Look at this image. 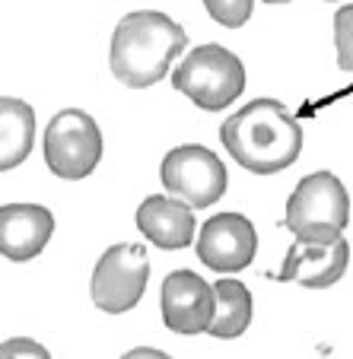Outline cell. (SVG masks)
Here are the masks:
<instances>
[{"label":"cell","mask_w":353,"mask_h":359,"mask_svg":"<svg viewBox=\"0 0 353 359\" xmlns=\"http://www.w3.org/2000/svg\"><path fill=\"white\" fill-rule=\"evenodd\" d=\"M220 140L242 169L274 175L290 169L302 153V128L277 99H255L220 128Z\"/></svg>","instance_id":"1"},{"label":"cell","mask_w":353,"mask_h":359,"mask_svg":"<svg viewBox=\"0 0 353 359\" xmlns=\"http://www.w3.org/2000/svg\"><path fill=\"white\" fill-rule=\"evenodd\" d=\"M258 232L242 213H217L197 232V258L213 273H239L255 261Z\"/></svg>","instance_id":"8"},{"label":"cell","mask_w":353,"mask_h":359,"mask_svg":"<svg viewBox=\"0 0 353 359\" xmlns=\"http://www.w3.org/2000/svg\"><path fill=\"white\" fill-rule=\"evenodd\" d=\"M163 321L175 334H207L213 321V283H207L194 271H172L166 273L163 290Z\"/></svg>","instance_id":"9"},{"label":"cell","mask_w":353,"mask_h":359,"mask_svg":"<svg viewBox=\"0 0 353 359\" xmlns=\"http://www.w3.org/2000/svg\"><path fill=\"white\" fill-rule=\"evenodd\" d=\"M102 130L80 109L58 111L45 128V163L58 178L80 182L102 163Z\"/></svg>","instance_id":"5"},{"label":"cell","mask_w":353,"mask_h":359,"mask_svg":"<svg viewBox=\"0 0 353 359\" xmlns=\"http://www.w3.org/2000/svg\"><path fill=\"white\" fill-rule=\"evenodd\" d=\"M334 48H338V67L353 74V4L334 13Z\"/></svg>","instance_id":"15"},{"label":"cell","mask_w":353,"mask_h":359,"mask_svg":"<svg viewBox=\"0 0 353 359\" xmlns=\"http://www.w3.org/2000/svg\"><path fill=\"white\" fill-rule=\"evenodd\" d=\"M121 359H175V356L156 350V346H134V350H128Z\"/></svg>","instance_id":"18"},{"label":"cell","mask_w":353,"mask_h":359,"mask_svg":"<svg viewBox=\"0 0 353 359\" xmlns=\"http://www.w3.org/2000/svg\"><path fill=\"white\" fill-rule=\"evenodd\" d=\"M207 13L226 29H239L248 22L251 16V7H255V0H204Z\"/></svg>","instance_id":"16"},{"label":"cell","mask_w":353,"mask_h":359,"mask_svg":"<svg viewBox=\"0 0 353 359\" xmlns=\"http://www.w3.org/2000/svg\"><path fill=\"white\" fill-rule=\"evenodd\" d=\"M147 280H149L147 248L134 242H118L95 261L93 280H89V296H93V305L99 312L124 315L143 299Z\"/></svg>","instance_id":"6"},{"label":"cell","mask_w":353,"mask_h":359,"mask_svg":"<svg viewBox=\"0 0 353 359\" xmlns=\"http://www.w3.org/2000/svg\"><path fill=\"white\" fill-rule=\"evenodd\" d=\"M188 35L175 20L156 10L128 13L112 35V74L128 89H147L169 74L172 61L185 51Z\"/></svg>","instance_id":"2"},{"label":"cell","mask_w":353,"mask_h":359,"mask_svg":"<svg viewBox=\"0 0 353 359\" xmlns=\"http://www.w3.org/2000/svg\"><path fill=\"white\" fill-rule=\"evenodd\" d=\"M55 236V213L41 203H4L0 207V255L7 261H32Z\"/></svg>","instance_id":"10"},{"label":"cell","mask_w":353,"mask_h":359,"mask_svg":"<svg viewBox=\"0 0 353 359\" xmlns=\"http://www.w3.org/2000/svg\"><path fill=\"white\" fill-rule=\"evenodd\" d=\"M35 143V109L22 99L0 95V172L22 165Z\"/></svg>","instance_id":"13"},{"label":"cell","mask_w":353,"mask_h":359,"mask_svg":"<svg viewBox=\"0 0 353 359\" xmlns=\"http://www.w3.org/2000/svg\"><path fill=\"white\" fill-rule=\"evenodd\" d=\"M251 318H255V302L251 292L242 280L223 277L213 283V321L207 334L217 340H236L248 331Z\"/></svg>","instance_id":"14"},{"label":"cell","mask_w":353,"mask_h":359,"mask_svg":"<svg viewBox=\"0 0 353 359\" xmlns=\"http://www.w3.org/2000/svg\"><path fill=\"white\" fill-rule=\"evenodd\" d=\"M163 188L188 207H211L226 194V165L213 149L185 143L166 153L159 165Z\"/></svg>","instance_id":"7"},{"label":"cell","mask_w":353,"mask_h":359,"mask_svg":"<svg viewBox=\"0 0 353 359\" xmlns=\"http://www.w3.org/2000/svg\"><path fill=\"white\" fill-rule=\"evenodd\" d=\"M172 86L188 95L197 109L223 111L236 102L245 89V67L229 48L223 45H201L175 67Z\"/></svg>","instance_id":"4"},{"label":"cell","mask_w":353,"mask_h":359,"mask_svg":"<svg viewBox=\"0 0 353 359\" xmlns=\"http://www.w3.org/2000/svg\"><path fill=\"white\" fill-rule=\"evenodd\" d=\"M350 223V197L338 175L312 172L293 188L284 226L302 245H331Z\"/></svg>","instance_id":"3"},{"label":"cell","mask_w":353,"mask_h":359,"mask_svg":"<svg viewBox=\"0 0 353 359\" xmlns=\"http://www.w3.org/2000/svg\"><path fill=\"white\" fill-rule=\"evenodd\" d=\"M0 359H51V353L32 337H10L0 344Z\"/></svg>","instance_id":"17"},{"label":"cell","mask_w":353,"mask_h":359,"mask_svg":"<svg viewBox=\"0 0 353 359\" xmlns=\"http://www.w3.org/2000/svg\"><path fill=\"white\" fill-rule=\"evenodd\" d=\"M137 229L156 248L178 251L194 242L197 223H194V213H191L188 203L175 201V197L153 194L137 207Z\"/></svg>","instance_id":"12"},{"label":"cell","mask_w":353,"mask_h":359,"mask_svg":"<svg viewBox=\"0 0 353 359\" xmlns=\"http://www.w3.org/2000/svg\"><path fill=\"white\" fill-rule=\"evenodd\" d=\"M347 264H350L347 238H338L331 245L293 242L277 280L280 283H299L306 290H328V286H334L347 273Z\"/></svg>","instance_id":"11"},{"label":"cell","mask_w":353,"mask_h":359,"mask_svg":"<svg viewBox=\"0 0 353 359\" xmlns=\"http://www.w3.org/2000/svg\"><path fill=\"white\" fill-rule=\"evenodd\" d=\"M265 4H290V0H265Z\"/></svg>","instance_id":"19"}]
</instances>
